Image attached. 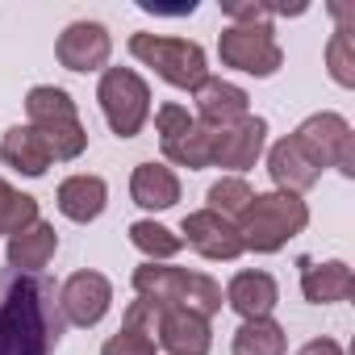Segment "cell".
<instances>
[{"mask_svg": "<svg viewBox=\"0 0 355 355\" xmlns=\"http://www.w3.org/2000/svg\"><path fill=\"white\" fill-rule=\"evenodd\" d=\"M63 330L59 288L42 272H0V355H55Z\"/></svg>", "mask_w": 355, "mask_h": 355, "instance_id": "1", "label": "cell"}, {"mask_svg": "<svg viewBox=\"0 0 355 355\" xmlns=\"http://www.w3.org/2000/svg\"><path fill=\"white\" fill-rule=\"evenodd\" d=\"M134 293L159 309H189L201 318H214L222 309V284L205 272L167 268V263H142L134 268Z\"/></svg>", "mask_w": 355, "mask_h": 355, "instance_id": "2", "label": "cell"}, {"mask_svg": "<svg viewBox=\"0 0 355 355\" xmlns=\"http://www.w3.org/2000/svg\"><path fill=\"white\" fill-rule=\"evenodd\" d=\"M234 226H239L243 251L276 255L280 247H288L309 226V205L293 193H255Z\"/></svg>", "mask_w": 355, "mask_h": 355, "instance_id": "3", "label": "cell"}, {"mask_svg": "<svg viewBox=\"0 0 355 355\" xmlns=\"http://www.w3.org/2000/svg\"><path fill=\"white\" fill-rule=\"evenodd\" d=\"M130 55L146 67H155V76L171 88H184L193 92L205 76H209V63H205V46L193 42V38H175V34H134L130 38Z\"/></svg>", "mask_w": 355, "mask_h": 355, "instance_id": "4", "label": "cell"}, {"mask_svg": "<svg viewBox=\"0 0 355 355\" xmlns=\"http://www.w3.org/2000/svg\"><path fill=\"white\" fill-rule=\"evenodd\" d=\"M96 101L117 138H134L150 117V88L130 67H105L101 84H96Z\"/></svg>", "mask_w": 355, "mask_h": 355, "instance_id": "5", "label": "cell"}, {"mask_svg": "<svg viewBox=\"0 0 355 355\" xmlns=\"http://www.w3.org/2000/svg\"><path fill=\"white\" fill-rule=\"evenodd\" d=\"M218 55L226 67L255 76V80H268L284 67V51L272 26H226L218 34Z\"/></svg>", "mask_w": 355, "mask_h": 355, "instance_id": "6", "label": "cell"}, {"mask_svg": "<svg viewBox=\"0 0 355 355\" xmlns=\"http://www.w3.org/2000/svg\"><path fill=\"white\" fill-rule=\"evenodd\" d=\"M293 138L318 167H338L343 175H355V134L347 117L313 113L293 130Z\"/></svg>", "mask_w": 355, "mask_h": 355, "instance_id": "7", "label": "cell"}, {"mask_svg": "<svg viewBox=\"0 0 355 355\" xmlns=\"http://www.w3.org/2000/svg\"><path fill=\"white\" fill-rule=\"evenodd\" d=\"M109 305H113V284L101 272H76L59 288V309H63V322L71 326H96L109 313Z\"/></svg>", "mask_w": 355, "mask_h": 355, "instance_id": "8", "label": "cell"}, {"mask_svg": "<svg viewBox=\"0 0 355 355\" xmlns=\"http://www.w3.org/2000/svg\"><path fill=\"white\" fill-rule=\"evenodd\" d=\"M55 55L67 71H105L109 55H113V38L101 21H71L59 34Z\"/></svg>", "mask_w": 355, "mask_h": 355, "instance_id": "9", "label": "cell"}, {"mask_svg": "<svg viewBox=\"0 0 355 355\" xmlns=\"http://www.w3.org/2000/svg\"><path fill=\"white\" fill-rule=\"evenodd\" d=\"M180 239H184V247H193V251L205 255V259L230 263V259L243 255L239 226L226 222V218H218L214 209H193V214L184 218V226H180Z\"/></svg>", "mask_w": 355, "mask_h": 355, "instance_id": "10", "label": "cell"}, {"mask_svg": "<svg viewBox=\"0 0 355 355\" xmlns=\"http://www.w3.org/2000/svg\"><path fill=\"white\" fill-rule=\"evenodd\" d=\"M268 146V121L263 117H243L234 125H222L214 130V163L218 167H230L234 175L255 167L259 155Z\"/></svg>", "mask_w": 355, "mask_h": 355, "instance_id": "11", "label": "cell"}, {"mask_svg": "<svg viewBox=\"0 0 355 355\" xmlns=\"http://www.w3.org/2000/svg\"><path fill=\"white\" fill-rule=\"evenodd\" d=\"M193 101H197V121L209 125V130H222V125H234L243 117H251V96L222 80V76H205L197 88H193Z\"/></svg>", "mask_w": 355, "mask_h": 355, "instance_id": "12", "label": "cell"}, {"mask_svg": "<svg viewBox=\"0 0 355 355\" xmlns=\"http://www.w3.org/2000/svg\"><path fill=\"white\" fill-rule=\"evenodd\" d=\"M155 347H163L167 355H209V347H214L209 318L189 313V309H159Z\"/></svg>", "mask_w": 355, "mask_h": 355, "instance_id": "13", "label": "cell"}, {"mask_svg": "<svg viewBox=\"0 0 355 355\" xmlns=\"http://www.w3.org/2000/svg\"><path fill=\"white\" fill-rule=\"evenodd\" d=\"M226 305L243 318V322H255V318H272V309L280 305V284L272 272H259V268H247V272H234L230 284H226Z\"/></svg>", "mask_w": 355, "mask_h": 355, "instance_id": "14", "label": "cell"}, {"mask_svg": "<svg viewBox=\"0 0 355 355\" xmlns=\"http://www.w3.org/2000/svg\"><path fill=\"white\" fill-rule=\"evenodd\" d=\"M268 175H272L276 193L301 197V193H309V189L322 180V167H318V163L297 146V138L288 134V138L272 142V150H268Z\"/></svg>", "mask_w": 355, "mask_h": 355, "instance_id": "15", "label": "cell"}, {"mask_svg": "<svg viewBox=\"0 0 355 355\" xmlns=\"http://www.w3.org/2000/svg\"><path fill=\"white\" fill-rule=\"evenodd\" d=\"M55 205H59V214H63L67 222L88 226V222H96V218L105 214V205H109V184L101 180V175H88V171L67 175V180L59 184V193H55Z\"/></svg>", "mask_w": 355, "mask_h": 355, "instance_id": "16", "label": "cell"}, {"mask_svg": "<svg viewBox=\"0 0 355 355\" xmlns=\"http://www.w3.org/2000/svg\"><path fill=\"white\" fill-rule=\"evenodd\" d=\"M55 251H59V234H55L51 222L38 218V222H30L26 230H17V234L9 239L5 259H9L13 272H30V276H38V272L55 259Z\"/></svg>", "mask_w": 355, "mask_h": 355, "instance_id": "17", "label": "cell"}, {"mask_svg": "<svg viewBox=\"0 0 355 355\" xmlns=\"http://www.w3.org/2000/svg\"><path fill=\"white\" fill-rule=\"evenodd\" d=\"M0 159H5L13 171L30 175V180L46 175V167H51V150H46V142H42V134L34 125L5 130V138H0Z\"/></svg>", "mask_w": 355, "mask_h": 355, "instance_id": "18", "label": "cell"}, {"mask_svg": "<svg viewBox=\"0 0 355 355\" xmlns=\"http://www.w3.org/2000/svg\"><path fill=\"white\" fill-rule=\"evenodd\" d=\"M130 197L142 209H171L180 201V175L163 163H138L130 175Z\"/></svg>", "mask_w": 355, "mask_h": 355, "instance_id": "19", "label": "cell"}, {"mask_svg": "<svg viewBox=\"0 0 355 355\" xmlns=\"http://www.w3.org/2000/svg\"><path fill=\"white\" fill-rule=\"evenodd\" d=\"M301 293L309 305H338L355 293V276L343 259H326V263H309L301 272Z\"/></svg>", "mask_w": 355, "mask_h": 355, "instance_id": "20", "label": "cell"}, {"mask_svg": "<svg viewBox=\"0 0 355 355\" xmlns=\"http://www.w3.org/2000/svg\"><path fill=\"white\" fill-rule=\"evenodd\" d=\"M34 130L42 134V142L51 150V163L55 159L59 163H71V159H80L88 150V130H84L80 113H59V117H51V121H42Z\"/></svg>", "mask_w": 355, "mask_h": 355, "instance_id": "21", "label": "cell"}, {"mask_svg": "<svg viewBox=\"0 0 355 355\" xmlns=\"http://www.w3.org/2000/svg\"><path fill=\"white\" fill-rule=\"evenodd\" d=\"M163 159L175 163V167H189V171L209 167L214 163V130L201 125V121H193L184 134H175V138L163 142Z\"/></svg>", "mask_w": 355, "mask_h": 355, "instance_id": "22", "label": "cell"}, {"mask_svg": "<svg viewBox=\"0 0 355 355\" xmlns=\"http://www.w3.org/2000/svg\"><path fill=\"white\" fill-rule=\"evenodd\" d=\"M234 355H284L288 351V334L280 322L272 318H255V322H243L234 330V343H230Z\"/></svg>", "mask_w": 355, "mask_h": 355, "instance_id": "23", "label": "cell"}, {"mask_svg": "<svg viewBox=\"0 0 355 355\" xmlns=\"http://www.w3.org/2000/svg\"><path fill=\"white\" fill-rule=\"evenodd\" d=\"M130 243L146 255V263H159V259H171V255L184 251V239L180 234L167 230L163 222H150V218H142V222L130 226Z\"/></svg>", "mask_w": 355, "mask_h": 355, "instance_id": "24", "label": "cell"}, {"mask_svg": "<svg viewBox=\"0 0 355 355\" xmlns=\"http://www.w3.org/2000/svg\"><path fill=\"white\" fill-rule=\"evenodd\" d=\"M251 197H255V193H251V184L243 180V175H222V180L205 193V201H209L205 209H214V214L226 218V222H239L243 209L251 205Z\"/></svg>", "mask_w": 355, "mask_h": 355, "instance_id": "25", "label": "cell"}, {"mask_svg": "<svg viewBox=\"0 0 355 355\" xmlns=\"http://www.w3.org/2000/svg\"><path fill=\"white\" fill-rule=\"evenodd\" d=\"M30 222H38V201L30 193H17L5 175H0V234H17L26 230Z\"/></svg>", "mask_w": 355, "mask_h": 355, "instance_id": "26", "label": "cell"}, {"mask_svg": "<svg viewBox=\"0 0 355 355\" xmlns=\"http://www.w3.org/2000/svg\"><path fill=\"white\" fill-rule=\"evenodd\" d=\"M326 67L338 88H355V38L347 26H338L326 42Z\"/></svg>", "mask_w": 355, "mask_h": 355, "instance_id": "27", "label": "cell"}, {"mask_svg": "<svg viewBox=\"0 0 355 355\" xmlns=\"http://www.w3.org/2000/svg\"><path fill=\"white\" fill-rule=\"evenodd\" d=\"M101 355H159V347H155L150 334H142V330H134V326H121L117 334L105 338Z\"/></svg>", "mask_w": 355, "mask_h": 355, "instance_id": "28", "label": "cell"}, {"mask_svg": "<svg viewBox=\"0 0 355 355\" xmlns=\"http://www.w3.org/2000/svg\"><path fill=\"white\" fill-rule=\"evenodd\" d=\"M222 13L230 17V26H272L276 9L263 5V0H226Z\"/></svg>", "mask_w": 355, "mask_h": 355, "instance_id": "29", "label": "cell"}, {"mask_svg": "<svg viewBox=\"0 0 355 355\" xmlns=\"http://www.w3.org/2000/svg\"><path fill=\"white\" fill-rule=\"evenodd\" d=\"M193 121H197V117H193L184 105H171V101H167V105H159V109H155V130H159V142H167V138H175V134H184Z\"/></svg>", "mask_w": 355, "mask_h": 355, "instance_id": "30", "label": "cell"}, {"mask_svg": "<svg viewBox=\"0 0 355 355\" xmlns=\"http://www.w3.org/2000/svg\"><path fill=\"white\" fill-rule=\"evenodd\" d=\"M297 355H343V347H338L334 338H309Z\"/></svg>", "mask_w": 355, "mask_h": 355, "instance_id": "31", "label": "cell"}]
</instances>
